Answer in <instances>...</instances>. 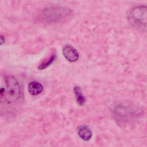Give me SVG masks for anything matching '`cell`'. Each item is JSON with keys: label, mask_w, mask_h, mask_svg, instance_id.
Masks as SVG:
<instances>
[{"label": "cell", "mask_w": 147, "mask_h": 147, "mask_svg": "<svg viewBox=\"0 0 147 147\" xmlns=\"http://www.w3.org/2000/svg\"><path fill=\"white\" fill-rule=\"evenodd\" d=\"M73 13V10L69 8L53 5L45 7L40 10L36 19L44 24H57L70 19Z\"/></svg>", "instance_id": "obj_1"}, {"label": "cell", "mask_w": 147, "mask_h": 147, "mask_svg": "<svg viewBox=\"0 0 147 147\" xmlns=\"http://www.w3.org/2000/svg\"><path fill=\"white\" fill-rule=\"evenodd\" d=\"M113 113L115 120L118 123L127 124L137 119L140 114V111L133 105L121 103L115 107Z\"/></svg>", "instance_id": "obj_2"}, {"label": "cell", "mask_w": 147, "mask_h": 147, "mask_svg": "<svg viewBox=\"0 0 147 147\" xmlns=\"http://www.w3.org/2000/svg\"><path fill=\"white\" fill-rule=\"evenodd\" d=\"M128 20L135 29L147 34V6H138L132 9Z\"/></svg>", "instance_id": "obj_3"}, {"label": "cell", "mask_w": 147, "mask_h": 147, "mask_svg": "<svg viewBox=\"0 0 147 147\" xmlns=\"http://www.w3.org/2000/svg\"><path fill=\"white\" fill-rule=\"evenodd\" d=\"M6 81L7 85L6 95L7 99L10 101L16 100L21 95L20 84L13 77H8Z\"/></svg>", "instance_id": "obj_4"}, {"label": "cell", "mask_w": 147, "mask_h": 147, "mask_svg": "<svg viewBox=\"0 0 147 147\" xmlns=\"http://www.w3.org/2000/svg\"><path fill=\"white\" fill-rule=\"evenodd\" d=\"M63 53L64 57L71 63H74L78 59L79 55L78 51L71 45L65 46L63 49Z\"/></svg>", "instance_id": "obj_5"}, {"label": "cell", "mask_w": 147, "mask_h": 147, "mask_svg": "<svg viewBox=\"0 0 147 147\" xmlns=\"http://www.w3.org/2000/svg\"><path fill=\"white\" fill-rule=\"evenodd\" d=\"M78 133L80 138L85 141L90 140L92 137V131L86 125L80 126L78 129Z\"/></svg>", "instance_id": "obj_6"}, {"label": "cell", "mask_w": 147, "mask_h": 147, "mask_svg": "<svg viewBox=\"0 0 147 147\" xmlns=\"http://www.w3.org/2000/svg\"><path fill=\"white\" fill-rule=\"evenodd\" d=\"M43 86L37 81H32L28 84V92L33 96H36L40 94L43 91Z\"/></svg>", "instance_id": "obj_7"}, {"label": "cell", "mask_w": 147, "mask_h": 147, "mask_svg": "<svg viewBox=\"0 0 147 147\" xmlns=\"http://www.w3.org/2000/svg\"><path fill=\"white\" fill-rule=\"evenodd\" d=\"M74 92L76 102L80 106H83L85 104L86 99L83 94L81 88L78 86H74Z\"/></svg>", "instance_id": "obj_8"}, {"label": "cell", "mask_w": 147, "mask_h": 147, "mask_svg": "<svg viewBox=\"0 0 147 147\" xmlns=\"http://www.w3.org/2000/svg\"><path fill=\"white\" fill-rule=\"evenodd\" d=\"M56 59V55L52 54L49 57L47 58L45 60H44L38 67V69L39 70H44L48 68L53 63Z\"/></svg>", "instance_id": "obj_9"}, {"label": "cell", "mask_w": 147, "mask_h": 147, "mask_svg": "<svg viewBox=\"0 0 147 147\" xmlns=\"http://www.w3.org/2000/svg\"><path fill=\"white\" fill-rule=\"evenodd\" d=\"M5 41V39L4 36L0 35V45L4 44Z\"/></svg>", "instance_id": "obj_10"}, {"label": "cell", "mask_w": 147, "mask_h": 147, "mask_svg": "<svg viewBox=\"0 0 147 147\" xmlns=\"http://www.w3.org/2000/svg\"><path fill=\"white\" fill-rule=\"evenodd\" d=\"M4 92H5V89L4 88H1V89H0V94H2Z\"/></svg>", "instance_id": "obj_11"}]
</instances>
